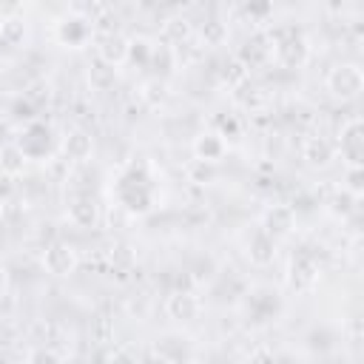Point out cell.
Instances as JSON below:
<instances>
[{"label": "cell", "mask_w": 364, "mask_h": 364, "mask_svg": "<svg viewBox=\"0 0 364 364\" xmlns=\"http://www.w3.org/2000/svg\"><path fill=\"white\" fill-rule=\"evenodd\" d=\"M114 193H117V202H119L125 210H131V213H148V210H154V199H156L154 182H151L142 171H136V168L125 171V173L117 179Z\"/></svg>", "instance_id": "cell-1"}, {"label": "cell", "mask_w": 364, "mask_h": 364, "mask_svg": "<svg viewBox=\"0 0 364 364\" xmlns=\"http://www.w3.org/2000/svg\"><path fill=\"white\" fill-rule=\"evenodd\" d=\"M14 145L23 151L26 159L43 162V159H48V156L60 148V139L54 136V131H51L48 122H43V119H31V122L20 131V136L14 139Z\"/></svg>", "instance_id": "cell-2"}, {"label": "cell", "mask_w": 364, "mask_h": 364, "mask_svg": "<svg viewBox=\"0 0 364 364\" xmlns=\"http://www.w3.org/2000/svg\"><path fill=\"white\" fill-rule=\"evenodd\" d=\"M324 88L330 91V97L341 100V102H353L361 97L364 91V71L358 63H336L327 77H324Z\"/></svg>", "instance_id": "cell-3"}, {"label": "cell", "mask_w": 364, "mask_h": 364, "mask_svg": "<svg viewBox=\"0 0 364 364\" xmlns=\"http://www.w3.org/2000/svg\"><path fill=\"white\" fill-rule=\"evenodd\" d=\"M336 154H341L347 168H361L364 165V125L361 117H350L336 139Z\"/></svg>", "instance_id": "cell-4"}, {"label": "cell", "mask_w": 364, "mask_h": 364, "mask_svg": "<svg viewBox=\"0 0 364 364\" xmlns=\"http://www.w3.org/2000/svg\"><path fill=\"white\" fill-rule=\"evenodd\" d=\"M54 37L65 46V48H82L91 37H94V20L85 14H68L57 23Z\"/></svg>", "instance_id": "cell-5"}, {"label": "cell", "mask_w": 364, "mask_h": 364, "mask_svg": "<svg viewBox=\"0 0 364 364\" xmlns=\"http://www.w3.org/2000/svg\"><path fill=\"white\" fill-rule=\"evenodd\" d=\"M43 267H46V273H51L57 279H65V276H71L80 267V256H77L74 245H68V242H51L43 250Z\"/></svg>", "instance_id": "cell-6"}, {"label": "cell", "mask_w": 364, "mask_h": 364, "mask_svg": "<svg viewBox=\"0 0 364 364\" xmlns=\"http://www.w3.org/2000/svg\"><path fill=\"white\" fill-rule=\"evenodd\" d=\"M336 142L330 136H321V134H310L301 139V159L307 168H330L333 159H336Z\"/></svg>", "instance_id": "cell-7"}, {"label": "cell", "mask_w": 364, "mask_h": 364, "mask_svg": "<svg viewBox=\"0 0 364 364\" xmlns=\"http://www.w3.org/2000/svg\"><path fill=\"white\" fill-rule=\"evenodd\" d=\"M128 48H131V37H125L122 31H108L97 40V60L111 68H119L128 63Z\"/></svg>", "instance_id": "cell-8"}, {"label": "cell", "mask_w": 364, "mask_h": 364, "mask_svg": "<svg viewBox=\"0 0 364 364\" xmlns=\"http://www.w3.org/2000/svg\"><path fill=\"white\" fill-rule=\"evenodd\" d=\"M165 313H168V318L182 321V324L196 321L202 316V299L196 293H191V290H173L165 299Z\"/></svg>", "instance_id": "cell-9"}, {"label": "cell", "mask_w": 364, "mask_h": 364, "mask_svg": "<svg viewBox=\"0 0 364 364\" xmlns=\"http://www.w3.org/2000/svg\"><path fill=\"white\" fill-rule=\"evenodd\" d=\"M65 213H68V222L74 228H82V230L94 228L97 219H100V208H97L91 193H74L68 199V205H65Z\"/></svg>", "instance_id": "cell-10"}, {"label": "cell", "mask_w": 364, "mask_h": 364, "mask_svg": "<svg viewBox=\"0 0 364 364\" xmlns=\"http://www.w3.org/2000/svg\"><path fill=\"white\" fill-rule=\"evenodd\" d=\"M293 225H296V213L290 205H273L264 210L262 216V230L270 236V239H284L293 233Z\"/></svg>", "instance_id": "cell-11"}, {"label": "cell", "mask_w": 364, "mask_h": 364, "mask_svg": "<svg viewBox=\"0 0 364 364\" xmlns=\"http://www.w3.org/2000/svg\"><path fill=\"white\" fill-rule=\"evenodd\" d=\"M270 54H273L282 65L299 68V65H304V60H307V43H304L301 34H290L287 40H276V43L270 46Z\"/></svg>", "instance_id": "cell-12"}, {"label": "cell", "mask_w": 364, "mask_h": 364, "mask_svg": "<svg viewBox=\"0 0 364 364\" xmlns=\"http://www.w3.org/2000/svg\"><path fill=\"white\" fill-rule=\"evenodd\" d=\"M60 151L71 159V162H85L94 151V142H91V134L82 131V128H68L63 136H60Z\"/></svg>", "instance_id": "cell-13"}, {"label": "cell", "mask_w": 364, "mask_h": 364, "mask_svg": "<svg viewBox=\"0 0 364 364\" xmlns=\"http://www.w3.org/2000/svg\"><path fill=\"white\" fill-rule=\"evenodd\" d=\"M228 151V142L222 134L216 131H205L193 139V154H196V162H205V165H216Z\"/></svg>", "instance_id": "cell-14"}, {"label": "cell", "mask_w": 364, "mask_h": 364, "mask_svg": "<svg viewBox=\"0 0 364 364\" xmlns=\"http://www.w3.org/2000/svg\"><path fill=\"white\" fill-rule=\"evenodd\" d=\"M247 259L256 267H267L276 259V239H270L262 228H256L247 239Z\"/></svg>", "instance_id": "cell-15"}, {"label": "cell", "mask_w": 364, "mask_h": 364, "mask_svg": "<svg viewBox=\"0 0 364 364\" xmlns=\"http://www.w3.org/2000/svg\"><path fill=\"white\" fill-rule=\"evenodd\" d=\"M316 282H318V267H316V262H313L307 253L293 256V262H290V284H293L296 290H310Z\"/></svg>", "instance_id": "cell-16"}, {"label": "cell", "mask_w": 364, "mask_h": 364, "mask_svg": "<svg viewBox=\"0 0 364 364\" xmlns=\"http://www.w3.org/2000/svg\"><path fill=\"white\" fill-rule=\"evenodd\" d=\"M279 307H282L279 293H273V290H267V287H259V290L247 293V310H250V313L264 310V313H262V316H264V321H267V318H273V316L279 313Z\"/></svg>", "instance_id": "cell-17"}, {"label": "cell", "mask_w": 364, "mask_h": 364, "mask_svg": "<svg viewBox=\"0 0 364 364\" xmlns=\"http://www.w3.org/2000/svg\"><path fill=\"white\" fill-rule=\"evenodd\" d=\"M26 156H23V151L14 145V142H3L0 145V173L3 176H20L23 171H26Z\"/></svg>", "instance_id": "cell-18"}, {"label": "cell", "mask_w": 364, "mask_h": 364, "mask_svg": "<svg viewBox=\"0 0 364 364\" xmlns=\"http://www.w3.org/2000/svg\"><path fill=\"white\" fill-rule=\"evenodd\" d=\"M117 71H119V68H111V65L94 60V63L88 65V82H91V88H94V91H111V88L117 85V77H119Z\"/></svg>", "instance_id": "cell-19"}, {"label": "cell", "mask_w": 364, "mask_h": 364, "mask_svg": "<svg viewBox=\"0 0 364 364\" xmlns=\"http://www.w3.org/2000/svg\"><path fill=\"white\" fill-rule=\"evenodd\" d=\"M151 54H154V43L145 37H134L131 48H128V63H139L142 68L151 65Z\"/></svg>", "instance_id": "cell-20"}, {"label": "cell", "mask_w": 364, "mask_h": 364, "mask_svg": "<svg viewBox=\"0 0 364 364\" xmlns=\"http://www.w3.org/2000/svg\"><path fill=\"white\" fill-rule=\"evenodd\" d=\"M23 37H26L23 20H17V17L0 20V40H3L6 46H17V43H23Z\"/></svg>", "instance_id": "cell-21"}, {"label": "cell", "mask_w": 364, "mask_h": 364, "mask_svg": "<svg viewBox=\"0 0 364 364\" xmlns=\"http://www.w3.org/2000/svg\"><path fill=\"white\" fill-rule=\"evenodd\" d=\"M31 364H60V355L48 347H40V350L31 353Z\"/></svg>", "instance_id": "cell-22"}, {"label": "cell", "mask_w": 364, "mask_h": 364, "mask_svg": "<svg viewBox=\"0 0 364 364\" xmlns=\"http://www.w3.org/2000/svg\"><path fill=\"white\" fill-rule=\"evenodd\" d=\"M108 364H136V355L128 347H114V353L108 355Z\"/></svg>", "instance_id": "cell-23"}, {"label": "cell", "mask_w": 364, "mask_h": 364, "mask_svg": "<svg viewBox=\"0 0 364 364\" xmlns=\"http://www.w3.org/2000/svg\"><path fill=\"white\" fill-rule=\"evenodd\" d=\"M202 37H208L213 46H216V43H222V37H225V28H222V23H216V20H213V23H205V28H202Z\"/></svg>", "instance_id": "cell-24"}, {"label": "cell", "mask_w": 364, "mask_h": 364, "mask_svg": "<svg viewBox=\"0 0 364 364\" xmlns=\"http://www.w3.org/2000/svg\"><path fill=\"white\" fill-rule=\"evenodd\" d=\"M136 364H171L168 358H162L156 350H148V353H142L139 358H136Z\"/></svg>", "instance_id": "cell-25"}, {"label": "cell", "mask_w": 364, "mask_h": 364, "mask_svg": "<svg viewBox=\"0 0 364 364\" xmlns=\"http://www.w3.org/2000/svg\"><path fill=\"white\" fill-rule=\"evenodd\" d=\"M6 293H9V270L6 264H0V301L6 299Z\"/></svg>", "instance_id": "cell-26"}]
</instances>
